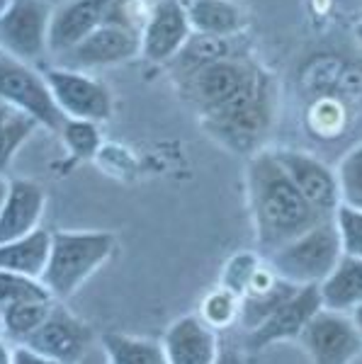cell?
Listing matches in <instances>:
<instances>
[{
  "mask_svg": "<svg viewBox=\"0 0 362 364\" xmlns=\"http://www.w3.org/2000/svg\"><path fill=\"white\" fill-rule=\"evenodd\" d=\"M282 168L287 170L289 180L297 185V190L304 195L319 214L334 219L336 209L341 207V192H338L336 170H331L316 156L304 154V151L280 149L275 151Z\"/></svg>",
  "mask_w": 362,
  "mask_h": 364,
  "instance_id": "12",
  "label": "cell"
},
{
  "mask_svg": "<svg viewBox=\"0 0 362 364\" xmlns=\"http://www.w3.org/2000/svg\"><path fill=\"white\" fill-rule=\"evenodd\" d=\"M54 299H27V301H15L3 306V331L10 340L25 343V340L37 331L42 323L49 318L54 309Z\"/></svg>",
  "mask_w": 362,
  "mask_h": 364,
  "instance_id": "21",
  "label": "cell"
},
{
  "mask_svg": "<svg viewBox=\"0 0 362 364\" xmlns=\"http://www.w3.org/2000/svg\"><path fill=\"white\" fill-rule=\"evenodd\" d=\"M343 257L334 219L321 221L299 238L289 240L265 260L282 279L297 287H319L336 269Z\"/></svg>",
  "mask_w": 362,
  "mask_h": 364,
  "instance_id": "4",
  "label": "cell"
},
{
  "mask_svg": "<svg viewBox=\"0 0 362 364\" xmlns=\"http://www.w3.org/2000/svg\"><path fill=\"white\" fill-rule=\"evenodd\" d=\"M51 233L46 228H37L29 236L0 245V269H8L15 274L39 279L49 260Z\"/></svg>",
  "mask_w": 362,
  "mask_h": 364,
  "instance_id": "19",
  "label": "cell"
},
{
  "mask_svg": "<svg viewBox=\"0 0 362 364\" xmlns=\"http://www.w3.org/2000/svg\"><path fill=\"white\" fill-rule=\"evenodd\" d=\"M27 299H51V294L39 279L0 269V306H8V304L15 301H27Z\"/></svg>",
  "mask_w": 362,
  "mask_h": 364,
  "instance_id": "28",
  "label": "cell"
},
{
  "mask_svg": "<svg viewBox=\"0 0 362 364\" xmlns=\"http://www.w3.org/2000/svg\"><path fill=\"white\" fill-rule=\"evenodd\" d=\"M238 314H241V296H236L233 291L219 284L217 289H212L202 299L197 318L217 333L231 328L233 323H238Z\"/></svg>",
  "mask_w": 362,
  "mask_h": 364,
  "instance_id": "23",
  "label": "cell"
},
{
  "mask_svg": "<svg viewBox=\"0 0 362 364\" xmlns=\"http://www.w3.org/2000/svg\"><path fill=\"white\" fill-rule=\"evenodd\" d=\"M0 338H5V331H3V306H0Z\"/></svg>",
  "mask_w": 362,
  "mask_h": 364,
  "instance_id": "38",
  "label": "cell"
},
{
  "mask_svg": "<svg viewBox=\"0 0 362 364\" xmlns=\"http://www.w3.org/2000/svg\"><path fill=\"white\" fill-rule=\"evenodd\" d=\"M321 309H324V301H321L319 287H302V289L297 291V294H292L270 318L265 323H260L255 331L248 333L246 345L250 350H262L275 343H282V340H297L302 336V331L307 328V323L312 321Z\"/></svg>",
  "mask_w": 362,
  "mask_h": 364,
  "instance_id": "13",
  "label": "cell"
},
{
  "mask_svg": "<svg viewBox=\"0 0 362 364\" xmlns=\"http://www.w3.org/2000/svg\"><path fill=\"white\" fill-rule=\"evenodd\" d=\"M355 34H358V39H360V42H362V22H360V25H358V29H355Z\"/></svg>",
  "mask_w": 362,
  "mask_h": 364,
  "instance_id": "39",
  "label": "cell"
},
{
  "mask_svg": "<svg viewBox=\"0 0 362 364\" xmlns=\"http://www.w3.org/2000/svg\"><path fill=\"white\" fill-rule=\"evenodd\" d=\"M39 129L37 122L29 114L20 112V109H10L0 122V175L8 173L10 163H13L15 154L20 151V146L32 136Z\"/></svg>",
  "mask_w": 362,
  "mask_h": 364,
  "instance_id": "24",
  "label": "cell"
},
{
  "mask_svg": "<svg viewBox=\"0 0 362 364\" xmlns=\"http://www.w3.org/2000/svg\"><path fill=\"white\" fill-rule=\"evenodd\" d=\"M341 204L353 209H362V144L350 149L341 158L336 170Z\"/></svg>",
  "mask_w": 362,
  "mask_h": 364,
  "instance_id": "25",
  "label": "cell"
},
{
  "mask_svg": "<svg viewBox=\"0 0 362 364\" xmlns=\"http://www.w3.org/2000/svg\"><path fill=\"white\" fill-rule=\"evenodd\" d=\"M262 260H265V257L258 255V252H250V250L236 252L224 265V269H221V287H226V289L233 291L236 296H243L250 277L255 274V269L260 267Z\"/></svg>",
  "mask_w": 362,
  "mask_h": 364,
  "instance_id": "27",
  "label": "cell"
},
{
  "mask_svg": "<svg viewBox=\"0 0 362 364\" xmlns=\"http://www.w3.org/2000/svg\"><path fill=\"white\" fill-rule=\"evenodd\" d=\"M78 364H107V357H105L102 348H92Z\"/></svg>",
  "mask_w": 362,
  "mask_h": 364,
  "instance_id": "33",
  "label": "cell"
},
{
  "mask_svg": "<svg viewBox=\"0 0 362 364\" xmlns=\"http://www.w3.org/2000/svg\"><path fill=\"white\" fill-rule=\"evenodd\" d=\"M8 190H10V182L5 180V175H0V207H3V202L8 199Z\"/></svg>",
  "mask_w": 362,
  "mask_h": 364,
  "instance_id": "36",
  "label": "cell"
},
{
  "mask_svg": "<svg viewBox=\"0 0 362 364\" xmlns=\"http://www.w3.org/2000/svg\"><path fill=\"white\" fill-rule=\"evenodd\" d=\"M190 27L195 34L209 37H241L246 17L233 0H190L188 5Z\"/></svg>",
  "mask_w": 362,
  "mask_h": 364,
  "instance_id": "17",
  "label": "cell"
},
{
  "mask_svg": "<svg viewBox=\"0 0 362 364\" xmlns=\"http://www.w3.org/2000/svg\"><path fill=\"white\" fill-rule=\"evenodd\" d=\"M350 316H353L355 328H358V333H360V338H362V304H360L358 309H353V311H350Z\"/></svg>",
  "mask_w": 362,
  "mask_h": 364,
  "instance_id": "35",
  "label": "cell"
},
{
  "mask_svg": "<svg viewBox=\"0 0 362 364\" xmlns=\"http://www.w3.org/2000/svg\"><path fill=\"white\" fill-rule=\"evenodd\" d=\"M168 364H214L219 355V340L197 316H183L163 336Z\"/></svg>",
  "mask_w": 362,
  "mask_h": 364,
  "instance_id": "16",
  "label": "cell"
},
{
  "mask_svg": "<svg viewBox=\"0 0 362 364\" xmlns=\"http://www.w3.org/2000/svg\"><path fill=\"white\" fill-rule=\"evenodd\" d=\"M107 364H168L161 340L107 333L100 340Z\"/></svg>",
  "mask_w": 362,
  "mask_h": 364,
  "instance_id": "20",
  "label": "cell"
},
{
  "mask_svg": "<svg viewBox=\"0 0 362 364\" xmlns=\"http://www.w3.org/2000/svg\"><path fill=\"white\" fill-rule=\"evenodd\" d=\"M13 3V0H0V15L5 13V10H8V5Z\"/></svg>",
  "mask_w": 362,
  "mask_h": 364,
  "instance_id": "37",
  "label": "cell"
},
{
  "mask_svg": "<svg viewBox=\"0 0 362 364\" xmlns=\"http://www.w3.org/2000/svg\"><path fill=\"white\" fill-rule=\"evenodd\" d=\"M44 78L66 119H85L95 122V124L110 119L112 92L97 78L87 75L85 70L58 66L46 70Z\"/></svg>",
  "mask_w": 362,
  "mask_h": 364,
  "instance_id": "7",
  "label": "cell"
},
{
  "mask_svg": "<svg viewBox=\"0 0 362 364\" xmlns=\"http://www.w3.org/2000/svg\"><path fill=\"white\" fill-rule=\"evenodd\" d=\"M22 345L37 350L44 357H51L58 364H78L87 352L95 348L90 326H85L78 316L66 311L58 301L51 309L49 318Z\"/></svg>",
  "mask_w": 362,
  "mask_h": 364,
  "instance_id": "9",
  "label": "cell"
},
{
  "mask_svg": "<svg viewBox=\"0 0 362 364\" xmlns=\"http://www.w3.org/2000/svg\"><path fill=\"white\" fill-rule=\"evenodd\" d=\"M61 136L75 158H92L100 151V129L95 122L66 119V124L61 127Z\"/></svg>",
  "mask_w": 362,
  "mask_h": 364,
  "instance_id": "26",
  "label": "cell"
},
{
  "mask_svg": "<svg viewBox=\"0 0 362 364\" xmlns=\"http://www.w3.org/2000/svg\"><path fill=\"white\" fill-rule=\"evenodd\" d=\"M117 248V236L110 231H56L51 233L49 260L39 282L54 301L71 299Z\"/></svg>",
  "mask_w": 362,
  "mask_h": 364,
  "instance_id": "3",
  "label": "cell"
},
{
  "mask_svg": "<svg viewBox=\"0 0 362 364\" xmlns=\"http://www.w3.org/2000/svg\"><path fill=\"white\" fill-rule=\"evenodd\" d=\"M302 287L289 284L287 279L280 277V282L275 287H270L267 291H258V294H243L241 296V314H238V323L243 326V331L250 333L270 318L275 311L282 306L284 301L297 294Z\"/></svg>",
  "mask_w": 362,
  "mask_h": 364,
  "instance_id": "22",
  "label": "cell"
},
{
  "mask_svg": "<svg viewBox=\"0 0 362 364\" xmlns=\"http://www.w3.org/2000/svg\"><path fill=\"white\" fill-rule=\"evenodd\" d=\"M13 350L10 345L3 343V338H0V364H13Z\"/></svg>",
  "mask_w": 362,
  "mask_h": 364,
  "instance_id": "34",
  "label": "cell"
},
{
  "mask_svg": "<svg viewBox=\"0 0 362 364\" xmlns=\"http://www.w3.org/2000/svg\"><path fill=\"white\" fill-rule=\"evenodd\" d=\"M115 0H71L63 8L54 10L49 27V51L63 56L78 46L87 34L107 25Z\"/></svg>",
  "mask_w": 362,
  "mask_h": 364,
  "instance_id": "14",
  "label": "cell"
},
{
  "mask_svg": "<svg viewBox=\"0 0 362 364\" xmlns=\"http://www.w3.org/2000/svg\"><path fill=\"white\" fill-rule=\"evenodd\" d=\"M248 207L260 255L267 257L329 216L319 214L289 180L275 151H258L246 168Z\"/></svg>",
  "mask_w": 362,
  "mask_h": 364,
  "instance_id": "2",
  "label": "cell"
},
{
  "mask_svg": "<svg viewBox=\"0 0 362 364\" xmlns=\"http://www.w3.org/2000/svg\"><path fill=\"white\" fill-rule=\"evenodd\" d=\"M137 56H142V34L119 25H102L87 34L78 46H73L68 54H63L61 66L78 70L107 68L122 66Z\"/></svg>",
  "mask_w": 362,
  "mask_h": 364,
  "instance_id": "11",
  "label": "cell"
},
{
  "mask_svg": "<svg viewBox=\"0 0 362 364\" xmlns=\"http://www.w3.org/2000/svg\"><path fill=\"white\" fill-rule=\"evenodd\" d=\"M0 54H3V51H0Z\"/></svg>",
  "mask_w": 362,
  "mask_h": 364,
  "instance_id": "40",
  "label": "cell"
},
{
  "mask_svg": "<svg viewBox=\"0 0 362 364\" xmlns=\"http://www.w3.org/2000/svg\"><path fill=\"white\" fill-rule=\"evenodd\" d=\"M0 100L51 132H61L66 124V117L58 109L44 73H37L29 63L8 54H0Z\"/></svg>",
  "mask_w": 362,
  "mask_h": 364,
  "instance_id": "5",
  "label": "cell"
},
{
  "mask_svg": "<svg viewBox=\"0 0 362 364\" xmlns=\"http://www.w3.org/2000/svg\"><path fill=\"white\" fill-rule=\"evenodd\" d=\"M175 85L202 127L233 151H250L275 117V80L248 51L207 63H171Z\"/></svg>",
  "mask_w": 362,
  "mask_h": 364,
  "instance_id": "1",
  "label": "cell"
},
{
  "mask_svg": "<svg viewBox=\"0 0 362 364\" xmlns=\"http://www.w3.org/2000/svg\"><path fill=\"white\" fill-rule=\"evenodd\" d=\"M54 8L49 0H13L0 15V51L17 61H39L49 51Z\"/></svg>",
  "mask_w": 362,
  "mask_h": 364,
  "instance_id": "6",
  "label": "cell"
},
{
  "mask_svg": "<svg viewBox=\"0 0 362 364\" xmlns=\"http://www.w3.org/2000/svg\"><path fill=\"white\" fill-rule=\"evenodd\" d=\"M214 364H246V360H243L238 350L224 348V350H219V355H217V360H214Z\"/></svg>",
  "mask_w": 362,
  "mask_h": 364,
  "instance_id": "32",
  "label": "cell"
},
{
  "mask_svg": "<svg viewBox=\"0 0 362 364\" xmlns=\"http://www.w3.org/2000/svg\"><path fill=\"white\" fill-rule=\"evenodd\" d=\"M309 122L319 129V134L326 136V129H331L329 134H336L341 129L343 122V109L341 105L331 102V100H324V102H316L312 107V114H309Z\"/></svg>",
  "mask_w": 362,
  "mask_h": 364,
  "instance_id": "30",
  "label": "cell"
},
{
  "mask_svg": "<svg viewBox=\"0 0 362 364\" xmlns=\"http://www.w3.org/2000/svg\"><path fill=\"white\" fill-rule=\"evenodd\" d=\"M46 207L44 190L32 180H13L8 199L0 207V245L34 233Z\"/></svg>",
  "mask_w": 362,
  "mask_h": 364,
  "instance_id": "15",
  "label": "cell"
},
{
  "mask_svg": "<svg viewBox=\"0 0 362 364\" xmlns=\"http://www.w3.org/2000/svg\"><path fill=\"white\" fill-rule=\"evenodd\" d=\"M334 224L338 238H341L343 255L362 257V209H353L341 204L334 214Z\"/></svg>",
  "mask_w": 362,
  "mask_h": 364,
  "instance_id": "29",
  "label": "cell"
},
{
  "mask_svg": "<svg viewBox=\"0 0 362 364\" xmlns=\"http://www.w3.org/2000/svg\"><path fill=\"white\" fill-rule=\"evenodd\" d=\"M13 364H58V362L51 360V357L39 355L37 350L27 348V345H17L13 350Z\"/></svg>",
  "mask_w": 362,
  "mask_h": 364,
  "instance_id": "31",
  "label": "cell"
},
{
  "mask_svg": "<svg viewBox=\"0 0 362 364\" xmlns=\"http://www.w3.org/2000/svg\"><path fill=\"white\" fill-rule=\"evenodd\" d=\"M324 309L350 314L362 304V257L343 255L334 272L319 284Z\"/></svg>",
  "mask_w": 362,
  "mask_h": 364,
  "instance_id": "18",
  "label": "cell"
},
{
  "mask_svg": "<svg viewBox=\"0 0 362 364\" xmlns=\"http://www.w3.org/2000/svg\"><path fill=\"white\" fill-rule=\"evenodd\" d=\"M192 37L188 8L180 0H159L142 29V56L168 66Z\"/></svg>",
  "mask_w": 362,
  "mask_h": 364,
  "instance_id": "10",
  "label": "cell"
},
{
  "mask_svg": "<svg viewBox=\"0 0 362 364\" xmlns=\"http://www.w3.org/2000/svg\"><path fill=\"white\" fill-rule=\"evenodd\" d=\"M314 364H353L362 355V338L350 314L321 309L297 338Z\"/></svg>",
  "mask_w": 362,
  "mask_h": 364,
  "instance_id": "8",
  "label": "cell"
}]
</instances>
